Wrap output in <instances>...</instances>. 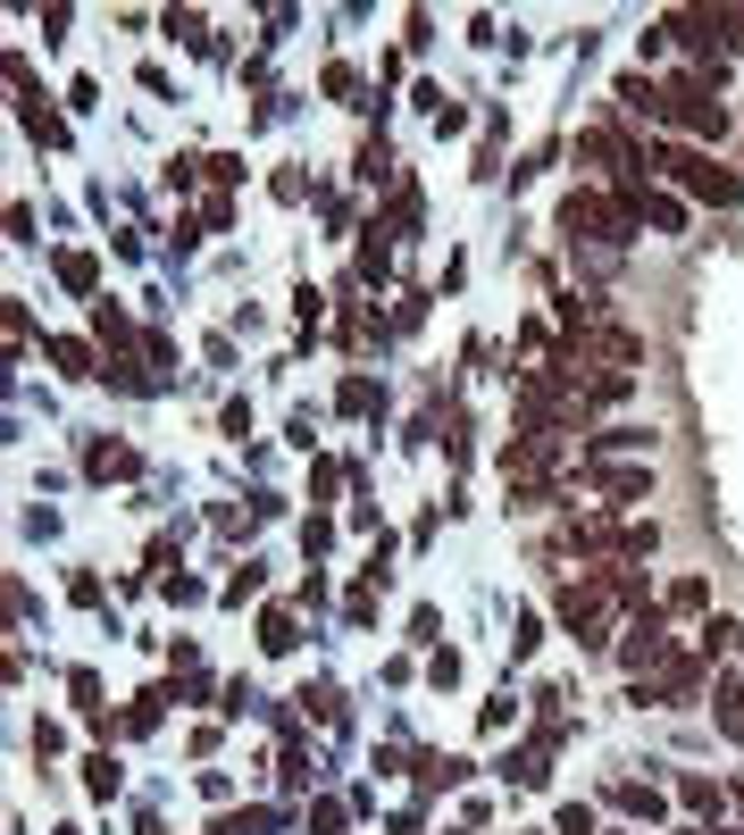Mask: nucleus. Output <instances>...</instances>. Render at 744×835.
I'll return each instance as SVG.
<instances>
[{
	"label": "nucleus",
	"instance_id": "obj_1",
	"mask_svg": "<svg viewBox=\"0 0 744 835\" xmlns=\"http://www.w3.org/2000/svg\"><path fill=\"white\" fill-rule=\"evenodd\" d=\"M652 168H669L678 184L694 192V201H711V209H736L744 201V184L727 168H711V151H694V142H669V151H652Z\"/></svg>",
	"mask_w": 744,
	"mask_h": 835
},
{
	"label": "nucleus",
	"instance_id": "obj_2",
	"mask_svg": "<svg viewBox=\"0 0 744 835\" xmlns=\"http://www.w3.org/2000/svg\"><path fill=\"white\" fill-rule=\"evenodd\" d=\"M661 117H669V126H687V134H711V142L727 134V109L711 101V76H678L661 93Z\"/></svg>",
	"mask_w": 744,
	"mask_h": 835
},
{
	"label": "nucleus",
	"instance_id": "obj_3",
	"mask_svg": "<svg viewBox=\"0 0 744 835\" xmlns=\"http://www.w3.org/2000/svg\"><path fill=\"white\" fill-rule=\"evenodd\" d=\"M560 226H569V234H594V243H628L636 218H628V201H594V192H569V201H560Z\"/></svg>",
	"mask_w": 744,
	"mask_h": 835
},
{
	"label": "nucleus",
	"instance_id": "obj_4",
	"mask_svg": "<svg viewBox=\"0 0 744 835\" xmlns=\"http://www.w3.org/2000/svg\"><path fill=\"white\" fill-rule=\"evenodd\" d=\"M560 626H569L577 644H602V626H611V593H602V577H586V585L560 593Z\"/></svg>",
	"mask_w": 744,
	"mask_h": 835
},
{
	"label": "nucleus",
	"instance_id": "obj_5",
	"mask_svg": "<svg viewBox=\"0 0 744 835\" xmlns=\"http://www.w3.org/2000/svg\"><path fill=\"white\" fill-rule=\"evenodd\" d=\"M661 652H669V635H661V619H652V610H645V619H636V626H628V644H619V660H628V668H636V677H645V668H652V660H661Z\"/></svg>",
	"mask_w": 744,
	"mask_h": 835
},
{
	"label": "nucleus",
	"instance_id": "obj_6",
	"mask_svg": "<svg viewBox=\"0 0 744 835\" xmlns=\"http://www.w3.org/2000/svg\"><path fill=\"white\" fill-rule=\"evenodd\" d=\"M594 485H602L611 501H645V494H652V476H645V468H594Z\"/></svg>",
	"mask_w": 744,
	"mask_h": 835
},
{
	"label": "nucleus",
	"instance_id": "obj_7",
	"mask_svg": "<svg viewBox=\"0 0 744 835\" xmlns=\"http://www.w3.org/2000/svg\"><path fill=\"white\" fill-rule=\"evenodd\" d=\"M611 811H628V818H661V794H652V785H611Z\"/></svg>",
	"mask_w": 744,
	"mask_h": 835
},
{
	"label": "nucleus",
	"instance_id": "obj_8",
	"mask_svg": "<svg viewBox=\"0 0 744 835\" xmlns=\"http://www.w3.org/2000/svg\"><path fill=\"white\" fill-rule=\"evenodd\" d=\"M678 802H687V811H703V818H720V785H711V778H678Z\"/></svg>",
	"mask_w": 744,
	"mask_h": 835
},
{
	"label": "nucleus",
	"instance_id": "obj_9",
	"mask_svg": "<svg viewBox=\"0 0 744 835\" xmlns=\"http://www.w3.org/2000/svg\"><path fill=\"white\" fill-rule=\"evenodd\" d=\"M59 285H67V293H93V285H101V267L84 260V251H59Z\"/></svg>",
	"mask_w": 744,
	"mask_h": 835
},
{
	"label": "nucleus",
	"instance_id": "obj_10",
	"mask_svg": "<svg viewBox=\"0 0 744 835\" xmlns=\"http://www.w3.org/2000/svg\"><path fill=\"white\" fill-rule=\"evenodd\" d=\"M260 644H268V652H293V644H302V626H293V610H268V619H260Z\"/></svg>",
	"mask_w": 744,
	"mask_h": 835
},
{
	"label": "nucleus",
	"instance_id": "obj_11",
	"mask_svg": "<svg viewBox=\"0 0 744 835\" xmlns=\"http://www.w3.org/2000/svg\"><path fill=\"white\" fill-rule=\"evenodd\" d=\"M93 476H134V452L126 443H93Z\"/></svg>",
	"mask_w": 744,
	"mask_h": 835
},
{
	"label": "nucleus",
	"instance_id": "obj_12",
	"mask_svg": "<svg viewBox=\"0 0 744 835\" xmlns=\"http://www.w3.org/2000/svg\"><path fill=\"white\" fill-rule=\"evenodd\" d=\"M645 426H602V435H594V452H645Z\"/></svg>",
	"mask_w": 744,
	"mask_h": 835
},
{
	"label": "nucleus",
	"instance_id": "obj_13",
	"mask_svg": "<svg viewBox=\"0 0 744 835\" xmlns=\"http://www.w3.org/2000/svg\"><path fill=\"white\" fill-rule=\"evenodd\" d=\"M703 602H711L703 577H678V585H669V610H703Z\"/></svg>",
	"mask_w": 744,
	"mask_h": 835
},
{
	"label": "nucleus",
	"instance_id": "obj_14",
	"mask_svg": "<svg viewBox=\"0 0 744 835\" xmlns=\"http://www.w3.org/2000/svg\"><path fill=\"white\" fill-rule=\"evenodd\" d=\"M51 360L67 368V377H93V351H84V342H51Z\"/></svg>",
	"mask_w": 744,
	"mask_h": 835
},
{
	"label": "nucleus",
	"instance_id": "obj_15",
	"mask_svg": "<svg viewBox=\"0 0 744 835\" xmlns=\"http://www.w3.org/2000/svg\"><path fill=\"white\" fill-rule=\"evenodd\" d=\"M84 785H93V794H117V760H109V752L84 760Z\"/></svg>",
	"mask_w": 744,
	"mask_h": 835
},
{
	"label": "nucleus",
	"instance_id": "obj_16",
	"mask_svg": "<svg viewBox=\"0 0 744 835\" xmlns=\"http://www.w3.org/2000/svg\"><path fill=\"white\" fill-rule=\"evenodd\" d=\"M703 635H711L720 652H744V619H720V626H703Z\"/></svg>",
	"mask_w": 744,
	"mask_h": 835
},
{
	"label": "nucleus",
	"instance_id": "obj_17",
	"mask_svg": "<svg viewBox=\"0 0 744 835\" xmlns=\"http://www.w3.org/2000/svg\"><path fill=\"white\" fill-rule=\"evenodd\" d=\"M560 835H594V811H586V802H569V811H560Z\"/></svg>",
	"mask_w": 744,
	"mask_h": 835
}]
</instances>
